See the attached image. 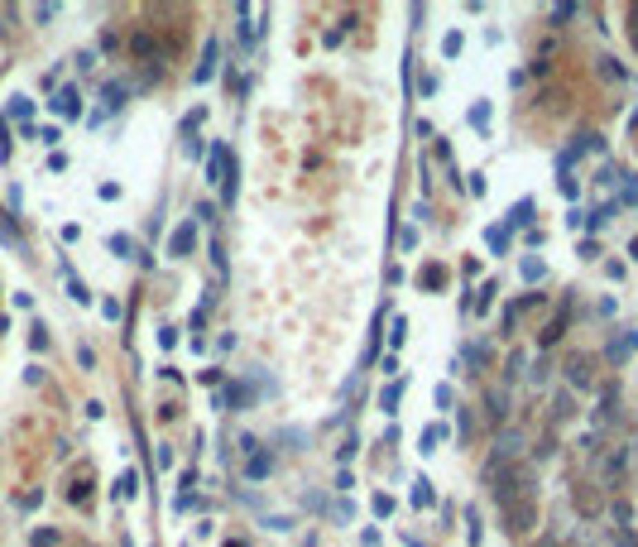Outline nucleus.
I'll return each instance as SVG.
<instances>
[{
    "mask_svg": "<svg viewBox=\"0 0 638 547\" xmlns=\"http://www.w3.org/2000/svg\"><path fill=\"white\" fill-rule=\"evenodd\" d=\"M159 346H163V350H173V346H178V331L163 327V331H159Z\"/></svg>",
    "mask_w": 638,
    "mask_h": 547,
    "instance_id": "e433bc0d",
    "label": "nucleus"
},
{
    "mask_svg": "<svg viewBox=\"0 0 638 547\" xmlns=\"http://www.w3.org/2000/svg\"><path fill=\"white\" fill-rule=\"evenodd\" d=\"M441 284V264H432V269H423V288H437Z\"/></svg>",
    "mask_w": 638,
    "mask_h": 547,
    "instance_id": "72a5a7b5",
    "label": "nucleus"
},
{
    "mask_svg": "<svg viewBox=\"0 0 638 547\" xmlns=\"http://www.w3.org/2000/svg\"><path fill=\"white\" fill-rule=\"evenodd\" d=\"M134 490H139V480H134V475L125 470V475L115 480V499H134Z\"/></svg>",
    "mask_w": 638,
    "mask_h": 547,
    "instance_id": "412c9836",
    "label": "nucleus"
},
{
    "mask_svg": "<svg viewBox=\"0 0 638 547\" xmlns=\"http://www.w3.org/2000/svg\"><path fill=\"white\" fill-rule=\"evenodd\" d=\"M360 547H384V538H379V528H365V533H360Z\"/></svg>",
    "mask_w": 638,
    "mask_h": 547,
    "instance_id": "f704fd0d",
    "label": "nucleus"
},
{
    "mask_svg": "<svg viewBox=\"0 0 638 547\" xmlns=\"http://www.w3.org/2000/svg\"><path fill=\"white\" fill-rule=\"evenodd\" d=\"M403 547H427V543H418V538H408V533H403Z\"/></svg>",
    "mask_w": 638,
    "mask_h": 547,
    "instance_id": "37998d69",
    "label": "nucleus"
},
{
    "mask_svg": "<svg viewBox=\"0 0 638 547\" xmlns=\"http://www.w3.org/2000/svg\"><path fill=\"white\" fill-rule=\"evenodd\" d=\"M634 350H638V327H624L619 336H615V341H610V346H605V360H615V365H624V360H629Z\"/></svg>",
    "mask_w": 638,
    "mask_h": 547,
    "instance_id": "f03ea898",
    "label": "nucleus"
},
{
    "mask_svg": "<svg viewBox=\"0 0 638 547\" xmlns=\"http://www.w3.org/2000/svg\"><path fill=\"white\" fill-rule=\"evenodd\" d=\"M192 250H197V221H178V226L168 230V255L183 259V255H192Z\"/></svg>",
    "mask_w": 638,
    "mask_h": 547,
    "instance_id": "f257e3e1",
    "label": "nucleus"
},
{
    "mask_svg": "<svg viewBox=\"0 0 638 547\" xmlns=\"http://www.w3.org/2000/svg\"><path fill=\"white\" fill-rule=\"evenodd\" d=\"M48 106L58 110L63 120H77V115H82V97H77V87H63V92H53V101H48Z\"/></svg>",
    "mask_w": 638,
    "mask_h": 547,
    "instance_id": "7ed1b4c3",
    "label": "nucleus"
},
{
    "mask_svg": "<svg viewBox=\"0 0 638 547\" xmlns=\"http://www.w3.org/2000/svg\"><path fill=\"white\" fill-rule=\"evenodd\" d=\"M216 63H221V48H216V39H207V48H202V63H197V82H212V72H216Z\"/></svg>",
    "mask_w": 638,
    "mask_h": 547,
    "instance_id": "0eeeda50",
    "label": "nucleus"
},
{
    "mask_svg": "<svg viewBox=\"0 0 638 547\" xmlns=\"http://www.w3.org/2000/svg\"><path fill=\"white\" fill-rule=\"evenodd\" d=\"M202 499L197 495H173V514H188V509H197Z\"/></svg>",
    "mask_w": 638,
    "mask_h": 547,
    "instance_id": "a878e982",
    "label": "nucleus"
},
{
    "mask_svg": "<svg viewBox=\"0 0 638 547\" xmlns=\"http://www.w3.org/2000/svg\"><path fill=\"white\" fill-rule=\"evenodd\" d=\"M629 19H634V43H638V5L629 10Z\"/></svg>",
    "mask_w": 638,
    "mask_h": 547,
    "instance_id": "79ce46f5",
    "label": "nucleus"
},
{
    "mask_svg": "<svg viewBox=\"0 0 638 547\" xmlns=\"http://www.w3.org/2000/svg\"><path fill=\"white\" fill-rule=\"evenodd\" d=\"M576 408H571V394H557V418H571Z\"/></svg>",
    "mask_w": 638,
    "mask_h": 547,
    "instance_id": "c9c22d12",
    "label": "nucleus"
},
{
    "mask_svg": "<svg viewBox=\"0 0 638 547\" xmlns=\"http://www.w3.org/2000/svg\"><path fill=\"white\" fill-rule=\"evenodd\" d=\"M624 202H638V173H629V188H624Z\"/></svg>",
    "mask_w": 638,
    "mask_h": 547,
    "instance_id": "a19ab883",
    "label": "nucleus"
},
{
    "mask_svg": "<svg viewBox=\"0 0 638 547\" xmlns=\"http://www.w3.org/2000/svg\"><path fill=\"white\" fill-rule=\"evenodd\" d=\"M394 509H399V504H394V495H375V514H379V519H389Z\"/></svg>",
    "mask_w": 638,
    "mask_h": 547,
    "instance_id": "bb28decb",
    "label": "nucleus"
},
{
    "mask_svg": "<svg viewBox=\"0 0 638 547\" xmlns=\"http://www.w3.org/2000/svg\"><path fill=\"white\" fill-rule=\"evenodd\" d=\"M10 115H14V120H24V130H29V115H34V101H29V97H10Z\"/></svg>",
    "mask_w": 638,
    "mask_h": 547,
    "instance_id": "2eb2a0df",
    "label": "nucleus"
},
{
    "mask_svg": "<svg viewBox=\"0 0 638 547\" xmlns=\"http://www.w3.org/2000/svg\"><path fill=\"white\" fill-rule=\"evenodd\" d=\"M461 48H466V39H461V34L451 29V34L441 39V58H461Z\"/></svg>",
    "mask_w": 638,
    "mask_h": 547,
    "instance_id": "6ab92c4d",
    "label": "nucleus"
},
{
    "mask_svg": "<svg viewBox=\"0 0 638 547\" xmlns=\"http://www.w3.org/2000/svg\"><path fill=\"white\" fill-rule=\"evenodd\" d=\"M331 519H336V524H350V519H355V499H350V495H336V499H331Z\"/></svg>",
    "mask_w": 638,
    "mask_h": 547,
    "instance_id": "f8f14e48",
    "label": "nucleus"
},
{
    "mask_svg": "<svg viewBox=\"0 0 638 547\" xmlns=\"http://www.w3.org/2000/svg\"><path fill=\"white\" fill-rule=\"evenodd\" d=\"M399 404H403V379H389V384L379 389V408H384V413H399Z\"/></svg>",
    "mask_w": 638,
    "mask_h": 547,
    "instance_id": "6e6552de",
    "label": "nucleus"
},
{
    "mask_svg": "<svg viewBox=\"0 0 638 547\" xmlns=\"http://www.w3.org/2000/svg\"><path fill=\"white\" fill-rule=\"evenodd\" d=\"M432 399H437V408H441V413H451V408H456V394H451V384H437V389H432Z\"/></svg>",
    "mask_w": 638,
    "mask_h": 547,
    "instance_id": "aec40b11",
    "label": "nucleus"
},
{
    "mask_svg": "<svg viewBox=\"0 0 638 547\" xmlns=\"http://www.w3.org/2000/svg\"><path fill=\"white\" fill-rule=\"evenodd\" d=\"M509 451H519V432H514V428L499 432V456H509Z\"/></svg>",
    "mask_w": 638,
    "mask_h": 547,
    "instance_id": "393cba45",
    "label": "nucleus"
},
{
    "mask_svg": "<svg viewBox=\"0 0 638 547\" xmlns=\"http://www.w3.org/2000/svg\"><path fill=\"white\" fill-rule=\"evenodd\" d=\"M441 437H446V428H441V423H432V428H423V441H418V451H423V456H432V451L441 446Z\"/></svg>",
    "mask_w": 638,
    "mask_h": 547,
    "instance_id": "ddd939ff",
    "label": "nucleus"
},
{
    "mask_svg": "<svg viewBox=\"0 0 638 547\" xmlns=\"http://www.w3.org/2000/svg\"><path fill=\"white\" fill-rule=\"evenodd\" d=\"M53 543H58V533H53V528H43V533H34V547H53Z\"/></svg>",
    "mask_w": 638,
    "mask_h": 547,
    "instance_id": "58836bf2",
    "label": "nucleus"
},
{
    "mask_svg": "<svg viewBox=\"0 0 638 547\" xmlns=\"http://www.w3.org/2000/svg\"><path fill=\"white\" fill-rule=\"evenodd\" d=\"M504 413H509V394H504V389H490V418L499 423Z\"/></svg>",
    "mask_w": 638,
    "mask_h": 547,
    "instance_id": "dca6fc26",
    "label": "nucleus"
},
{
    "mask_svg": "<svg viewBox=\"0 0 638 547\" xmlns=\"http://www.w3.org/2000/svg\"><path fill=\"white\" fill-rule=\"evenodd\" d=\"M519 279H524V284H542V279H547V264H542L537 255L519 259Z\"/></svg>",
    "mask_w": 638,
    "mask_h": 547,
    "instance_id": "1a4fd4ad",
    "label": "nucleus"
},
{
    "mask_svg": "<svg viewBox=\"0 0 638 547\" xmlns=\"http://www.w3.org/2000/svg\"><path fill=\"white\" fill-rule=\"evenodd\" d=\"M557 188H561V197H576V192H581V183H576L571 173H561V178H557Z\"/></svg>",
    "mask_w": 638,
    "mask_h": 547,
    "instance_id": "7c9ffc66",
    "label": "nucleus"
},
{
    "mask_svg": "<svg viewBox=\"0 0 638 547\" xmlns=\"http://www.w3.org/2000/svg\"><path fill=\"white\" fill-rule=\"evenodd\" d=\"M154 466L168 470V466H173V446H159V451H154Z\"/></svg>",
    "mask_w": 638,
    "mask_h": 547,
    "instance_id": "473e14b6",
    "label": "nucleus"
},
{
    "mask_svg": "<svg viewBox=\"0 0 638 547\" xmlns=\"http://www.w3.org/2000/svg\"><path fill=\"white\" fill-rule=\"evenodd\" d=\"M350 485H355V480H350V470H346V466H341V470H336V490H341V495H346V490H350Z\"/></svg>",
    "mask_w": 638,
    "mask_h": 547,
    "instance_id": "ea45409f",
    "label": "nucleus"
},
{
    "mask_svg": "<svg viewBox=\"0 0 638 547\" xmlns=\"http://www.w3.org/2000/svg\"><path fill=\"white\" fill-rule=\"evenodd\" d=\"M226 547H250V543H240V538H230V543H226Z\"/></svg>",
    "mask_w": 638,
    "mask_h": 547,
    "instance_id": "c03bdc74",
    "label": "nucleus"
},
{
    "mask_svg": "<svg viewBox=\"0 0 638 547\" xmlns=\"http://www.w3.org/2000/svg\"><path fill=\"white\" fill-rule=\"evenodd\" d=\"M101 312H106L110 322H120V303H115V298H101Z\"/></svg>",
    "mask_w": 638,
    "mask_h": 547,
    "instance_id": "4c0bfd02",
    "label": "nucleus"
},
{
    "mask_svg": "<svg viewBox=\"0 0 638 547\" xmlns=\"http://www.w3.org/2000/svg\"><path fill=\"white\" fill-rule=\"evenodd\" d=\"M490 120H495V106H490V101H475V106L466 110V125H470L475 135H490Z\"/></svg>",
    "mask_w": 638,
    "mask_h": 547,
    "instance_id": "39448f33",
    "label": "nucleus"
},
{
    "mask_svg": "<svg viewBox=\"0 0 638 547\" xmlns=\"http://www.w3.org/2000/svg\"><path fill=\"white\" fill-rule=\"evenodd\" d=\"M495 293H499L495 284H485V288H480V298H475V312H480V317H485V312L495 308Z\"/></svg>",
    "mask_w": 638,
    "mask_h": 547,
    "instance_id": "5701e85b",
    "label": "nucleus"
},
{
    "mask_svg": "<svg viewBox=\"0 0 638 547\" xmlns=\"http://www.w3.org/2000/svg\"><path fill=\"white\" fill-rule=\"evenodd\" d=\"M413 504H418V509H432V485H427V475L413 480Z\"/></svg>",
    "mask_w": 638,
    "mask_h": 547,
    "instance_id": "f3484780",
    "label": "nucleus"
},
{
    "mask_svg": "<svg viewBox=\"0 0 638 547\" xmlns=\"http://www.w3.org/2000/svg\"><path fill=\"white\" fill-rule=\"evenodd\" d=\"M29 346H34V350H43V346H48V327H39V322H34V327H29Z\"/></svg>",
    "mask_w": 638,
    "mask_h": 547,
    "instance_id": "c85d7f7f",
    "label": "nucleus"
},
{
    "mask_svg": "<svg viewBox=\"0 0 638 547\" xmlns=\"http://www.w3.org/2000/svg\"><path fill=\"white\" fill-rule=\"evenodd\" d=\"M130 48H134V58H154V53H159V43H154L149 34H134V43H130Z\"/></svg>",
    "mask_w": 638,
    "mask_h": 547,
    "instance_id": "a211bd4d",
    "label": "nucleus"
},
{
    "mask_svg": "<svg viewBox=\"0 0 638 547\" xmlns=\"http://www.w3.org/2000/svg\"><path fill=\"white\" fill-rule=\"evenodd\" d=\"M63 279H68V298H72V303H92V293H87V284L72 274V264H63Z\"/></svg>",
    "mask_w": 638,
    "mask_h": 547,
    "instance_id": "9d476101",
    "label": "nucleus"
},
{
    "mask_svg": "<svg viewBox=\"0 0 638 547\" xmlns=\"http://www.w3.org/2000/svg\"><path fill=\"white\" fill-rule=\"evenodd\" d=\"M269 470H274V456L255 446V451L245 456V475H250V480H269Z\"/></svg>",
    "mask_w": 638,
    "mask_h": 547,
    "instance_id": "20e7f679",
    "label": "nucleus"
},
{
    "mask_svg": "<svg viewBox=\"0 0 638 547\" xmlns=\"http://www.w3.org/2000/svg\"><path fill=\"white\" fill-rule=\"evenodd\" d=\"M566 375H571V384H576V389H581V384H590V375H586V355H576Z\"/></svg>",
    "mask_w": 638,
    "mask_h": 547,
    "instance_id": "b1692460",
    "label": "nucleus"
},
{
    "mask_svg": "<svg viewBox=\"0 0 638 547\" xmlns=\"http://www.w3.org/2000/svg\"><path fill=\"white\" fill-rule=\"evenodd\" d=\"M532 212H537V202H532V197H519V202L509 207V217H504V230H514V226H528Z\"/></svg>",
    "mask_w": 638,
    "mask_h": 547,
    "instance_id": "423d86ee",
    "label": "nucleus"
},
{
    "mask_svg": "<svg viewBox=\"0 0 638 547\" xmlns=\"http://www.w3.org/2000/svg\"><path fill=\"white\" fill-rule=\"evenodd\" d=\"M403 331H408V317H394V331H389V346H403Z\"/></svg>",
    "mask_w": 638,
    "mask_h": 547,
    "instance_id": "2f4dec72",
    "label": "nucleus"
},
{
    "mask_svg": "<svg viewBox=\"0 0 638 547\" xmlns=\"http://www.w3.org/2000/svg\"><path fill=\"white\" fill-rule=\"evenodd\" d=\"M125 92H130L125 82H106V92H101V97H106V110H120V106H125Z\"/></svg>",
    "mask_w": 638,
    "mask_h": 547,
    "instance_id": "4468645a",
    "label": "nucleus"
},
{
    "mask_svg": "<svg viewBox=\"0 0 638 547\" xmlns=\"http://www.w3.org/2000/svg\"><path fill=\"white\" fill-rule=\"evenodd\" d=\"M595 68H600V72H605V77H615V82H619V77H624V68H619V63H615V58H600V63H595Z\"/></svg>",
    "mask_w": 638,
    "mask_h": 547,
    "instance_id": "c756f323",
    "label": "nucleus"
},
{
    "mask_svg": "<svg viewBox=\"0 0 638 547\" xmlns=\"http://www.w3.org/2000/svg\"><path fill=\"white\" fill-rule=\"evenodd\" d=\"M264 528H274V533H288V528H293V519H288V514H269V519H264Z\"/></svg>",
    "mask_w": 638,
    "mask_h": 547,
    "instance_id": "cd10ccee",
    "label": "nucleus"
},
{
    "mask_svg": "<svg viewBox=\"0 0 638 547\" xmlns=\"http://www.w3.org/2000/svg\"><path fill=\"white\" fill-rule=\"evenodd\" d=\"M485 245H490V255H509V230L504 226H490L485 230Z\"/></svg>",
    "mask_w": 638,
    "mask_h": 547,
    "instance_id": "9b49d317",
    "label": "nucleus"
},
{
    "mask_svg": "<svg viewBox=\"0 0 638 547\" xmlns=\"http://www.w3.org/2000/svg\"><path fill=\"white\" fill-rule=\"evenodd\" d=\"M110 250H115L120 259H134V240H130V235H110Z\"/></svg>",
    "mask_w": 638,
    "mask_h": 547,
    "instance_id": "4be33fe9",
    "label": "nucleus"
}]
</instances>
